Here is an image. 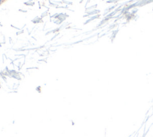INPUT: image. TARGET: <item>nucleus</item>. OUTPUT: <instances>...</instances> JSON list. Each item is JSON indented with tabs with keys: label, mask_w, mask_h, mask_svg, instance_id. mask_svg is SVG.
<instances>
[{
	"label": "nucleus",
	"mask_w": 153,
	"mask_h": 137,
	"mask_svg": "<svg viewBox=\"0 0 153 137\" xmlns=\"http://www.w3.org/2000/svg\"><path fill=\"white\" fill-rule=\"evenodd\" d=\"M97 17H98V16H93V17H91L90 19H88V20H87L85 22V24H86V23H87L88 22H90L91 20H93V19H96V18H97Z\"/></svg>",
	"instance_id": "obj_1"
},
{
	"label": "nucleus",
	"mask_w": 153,
	"mask_h": 137,
	"mask_svg": "<svg viewBox=\"0 0 153 137\" xmlns=\"http://www.w3.org/2000/svg\"><path fill=\"white\" fill-rule=\"evenodd\" d=\"M46 15H47V12H46V13H43V14H42L41 17H44V16H46Z\"/></svg>",
	"instance_id": "obj_2"
},
{
	"label": "nucleus",
	"mask_w": 153,
	"mask_h": 137,
	"mask_svg": "<svg viewBox=\"0 0 153 137\" xmlns=\"http://www.w3.org/2000/svg\"><path fill=\"white\" fill-rule=\"evenodd\" d=\"M1 2H2V0H0V4H1Z\"/></svg>",
	"instance_id": "obj_3"
}]
</instances>
